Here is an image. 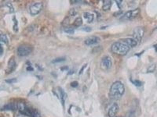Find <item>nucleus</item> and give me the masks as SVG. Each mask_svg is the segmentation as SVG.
Returning a JSON list of instances; mask_svg holds the SVG:
<instances>
[{"label":"nucleus","mask_w":157,"mask_h":117,"mask_svg":"<svg viewBox=\"0 0 157 117\" xmlns=\"http://www.w3.org/2000/svg\"><path fill=\"white\" fill-rule=\"evenodd\" d=\"M86 66H87V64H85V65H83V66L82 67L81 69L80 70V71H79V74H81L83 72V71H84L85 68V67H86Z\"/></svg>","instance_id":"nucleus-26"},{"label":"nucleus","mask_w":157,"mask_h":117,"mask_svg":"<svg viewBox=\"0 0 157 117\" xmlns=\"http://www.w3.org/2000/svg\"><path fill=\"white\" fill-rule=\"evenodd\" d=\"M16 67V63L15 61V57L13 56L10 59L7 64V68L6 72L7 74H10L15 70Z\"/></svg>","instance_id":"nucleus-9"},{"label":"nucleus","mask_w":157,"mask_h":117,"mask_svg":"<svg viewBox=\"0 0 157 117\" xmlns=\"http://www.w3.org/2000/svg\"><path fill=\"white\" fill-rule=\"evenodd\" d=\"M112 6V1H104L102 9L104 11H107L110 9Z\"/></svg>","instance_id":"nucleus-16"},{"label":"nucleus","mask_w":157,"mask_h":117,"mask_svg":"<svg viewBox=\"0 0 157 117\" xmlns=\"http://www.w3.org/2000/svg\"><path fill=\"white\" fill-rule=\"evenodd\" d=\"M33 51V47L28 44L21 45L17 48V54L21 57H26L29 55Z\"/></svg>","instance_id":"nucleus-4"},{"label":"nucleus","mask_w":157,"mask_h":117,"mask_svg":"<svg viewBox=\"0 0 157 117\" xmlns=\"http://www.w3.org/2000/svg\"><path fill=\"white\" fill-rule=\"evenodd\" d=\"M83 17L86 20L88 23H90L93 22L94 19V15L89 12H85L83 14Z\"/></svg>","instance_id":"nucleus-15"},{"label":"nucleus","mask_w":157,"mask_h":117,"mask_svg":"<svg viewBox=\"0 0 157 117\" xmlns=\"http://www.w3.org/2000/svg\"><path fill=\"white\" fill-rule=\"evenodd\" d=\"M111 50L114 54L119 55H126L130 50V47L123 42H116L112 44Z\"/></svg>","instance_id":"nucleus-3"},{"label":"nucleus","mask_w":157,"mask_h":117,"mask_svg":"<svg viewBox=\"0 0 157 117\" xmlns=\"http://www.w3.org/2000/svg\"><path fill=\"white\" fill-rule=\"evenodd\" d=\"M101 41L100 37L96 36L89 37L85 41V43L87 45H95L99 43Z\"/></svg>","instance_id":"nucleus-10"},{"label":"nucleus","mask_w":157,"mask_h":117,"mask_svg":"<svg viewBox=\"0 0 157 117\" xmlns=\"http://www.w3.org/2000/svg\"><path fill=\"white\" fill-rule=\"evenodd\" d=\"M125 91L123 84L118 81L113 83L110 89L109 96L112 100H119L123 96Z\"/></svg>","instance_id":"nucleus-1"},{"label":"nucleus","mask_w":157,"mask_h":117,"mask_svg":"<svg viewBox=\"0 0 157 117\" xmlns=\"http://www.w3.org/2000/svg\"><path fill=\"white\" fill-rule=\"evenodd\" d=\"M0 41L6 44H7L8 42L7 37L6 35L4 34H1V35H0Z\"/></svg>","instance_id":"nucleus-20"},{"label":"nucleus","mask_w":157,"mask_h":117,"mask_svg":"<svg viewBox=\"0 0 157 117\" xmlns=\"http://www.w3.org/2000/svg\"><path fill=\"white\" fill-rule=\"evenodd\" d=\"M3 51V47H2L1 44H0V55H1L2 54Z\"/></svg>","instance_id":"nucleus-30"},{"label":"nucleus","mask_w":157,"mask_h":117,"mask_svg":"<svg viewBox=\"0 0 157 117\" xmlns=\"http://www.w3.org/2000/svg\"><path fill=\"white\" fill-rule=\"evenodd\" d=\"M82 20L81 17H77L75 19L73 23V25L75 27H79L82 25Z\"/></svg>","instance_id":"nucleus-17"},{"label":"nucleus","mask_w":157,"mask_h":117,"mask_svg":"<svg viewBox=\"0 0 157 117\" xmlns=\"http://www.w3.org/2000/svg\"><path fill=\"white\" fill-rule=\"evenodd\" d=\"M116 3H117V4H118V6L119 7H120V6H121V4L122 2V1H116Z\"/></svg>","instance_id":"nucleus-29"},{"label":"nucleus","mask_w":157,"mask_h":117,"mask_svg":"<svg viewBox=\"0 0 157 117\" xmlns=\"http://www.w3.org/2000/svg\"><path fill=\"white\" fill-rule=\"evenodd\" d=\"M82 30L86 32H90L92 31V28L89 27H86L83 28Z\"/></svg>","instance_id":"nucleus-25"},{"label":"nucleus","mask_w":157,"mask_h":117,"mask_svg":"<svg viewBox=\"0 0 157 117\" xmlns=\"http://www.w3.org/2000/svg\"><path fill=\"white\" fill-rule=\"evenodd\" d=\"M155 68H156V65L153 64L148 68V70H147V72H153L155 70Z\"/></svg>","instance_id":"nucleus-22"},{"label":"nucleus","mask_w":157,"mask_h":117,"mask_svg":"<svg viewBox=\"0 0 157 117\" xmlns=\"http://www.w3.org/2000/svg\"><path fill=\"white\" fill-rule=\"evenodd\" d=\"M140 12V9L139 8H137L135 9L130 10L126 12L121 18L124 20H130L136 18Z\"/></svg>","instance_id":"nucleus-7"},{"label":"nucleus","mask_w":157,"mask_h":117,"mask_svg":"<svg viewBox=\"0 0 157 117\" xmlns=\"http://www.w3.org/2000/svg\"><path fill=\"white\" fill-rule=\"evenodd\" d=\"M76 14V12L73 9H72L70 11V15L72 16H75Z\"/></svg>","instance_id":"nucleus-27"},{"label":"nucleus","mask_w":157,"mask_h":117,"mask_svg":"<svg viewBox=\"0 0 157 117\" xmlns=\"http://www.w3.org/2000/svg\"><path fill=\"white\" fill-rule=\"evenodd\" d=\"M43 7V4L41 3H37L32 4L30 8L31 14L32 15H37L41 12Z\"/></svg>","instance_id":"nucleus-8"},{"label":"nucleus","mask_w":157,"mask_h":117,"mask_svg":"<svg viewBox=\"0 0 157 117\" xmlns=\"http://www.w3.org/2000/svg\"><path fill=\"white\" fill-rule=\"evenodd\" d=\"M5 81L8 84H13L17 82V79L16 78H12L10 79H7Z\"/></svg>","instance_id":"nucleus-23"},{"label":"nucleus","mask_w":157,"mask_h":117,"mask_svg":"<svg viewBox=\"0 0 157 117\" xmlns=\"http://www.w3.org/2000/svg\"><path fill=\"white\" fill-rule=\"evenodd\" d=\"M119 107L116 103H115L112 105V106L108 111V115L109 117H114L118 112Z\"/></svg>","instance_id":"nucleus-11"},{"label":"nucleus","mask_w":157,"mask_h":117,"mask_svg":"<svg viewBox=\"0 0 157 117\" xmlns=\"http://www.w3.org/2000/svg\"><path fill=\"white\" fill-rule=\"evenodd\" d=\"M64 31L65 33L70 34H73L74 33V30L72 28L66 27L64 28Z\"/></svg>","instance_id":"nucleus-21"},{"label":"nucleus","mask_w":157,"mask_h":117,"mask_svg":"<svg viewBox=\"0 0 157 117\" xmlns=\"http://www.w3.org/2000/svg\"><path fill=\"white\" fill-rule=\"evenodd\" d=\"M112 66V60L110 56H104L102 58L101 63V66L103 69L108 70L111 68Z\"/></svg>","instance_id":"nucleus-6"},{"label":"nucleus","mask_w":157,"mask_h":117,"mask_svg":"<svg viewBox=\"0 0 157 117\" xmlns=\"http://www.w3.org/2000/svg\"><path fill=\"white\" fill-rule=\"evenodd\" d=\"M61 70L63 71V70H67L68 69V67L65 66L62 67H61Z\"/></svg>","instance_id":"nucleus-31"},{"label":"nucleus","mask_w":157,"mask_h":117,"mask_svg":"<svg viewBox=\"0 0 157 117\" xmlns=\"http://www.w3.org/2000/svg\"><path fill=\"white\" fill-rule=\"evenodd\" d=\"M70 85L72 87H77L79 85V83H78V82L75 81L72 82L70 83Z\"/></svg>","instance_id":"nucleus-24"},{"label":"nucleus","mask_w":157,"mask_h":117,"mask_svg":"<svg viewBox=\"0 0 157 117\" xmlns=\"http://www.w3.org/2000/svg\"><path fill=\"white\" fill-rule=\"evenodd\" d=\"M17 109V104L14 102L9 103L2 107L3 111H15Z\"/></svg>","instance_id":"nucleus-12"},{"label":"nucleus","mask_w":157,"mask_h":117,"mask_svg":"<svg viewBox=\"0 0 157 117\" xmlns=\"http://www.w3.org/2000/svg\"><path fill=\"white\" fill-rule=\"evenodd\" d=\"M123 43L128 46L129 47H134L137 45V41L134 39L132 38H127L122 40Z\"/></svg>","instance_id":"nucleus-13"},{"label":"nucleus","mask_w":157,"mask_h":117,"mask_svg":"<svg viewBox=\"0 0 157 117\" xmlns=\"http://www.w3.org/2000/svg\"><path fill=\"white\" fill-rule=\"evenodd\" d=\"M66 58L64 57H59L55 59L52 61V63L55 64L58 63H61V62H64L66 61Z\"/></svg>","instance_id":"nucleus-18"},{"label":"nucleus","mask_w":157,"mask_h":117,"mask_svg":"<svg viewBox=\"0 0 157 117\" xmlns=\"http://www.w3.org/2000/svg\"><path fill=\"white\" fill-rule=\"evenodd\" d=\"M74 73V72L72 70H71V71H70L69 72V74H72Z\"/></svg>","instance_id":"nucleus-32"},{"label":"nucleus","mask_w":157,"mask_h":117,"mask_svg":"<svg viewBox=\"0 0 157 117\" xmlns=\"http://www.w3.org/2000/svg\"><path fill=\"white\" fill-rule=\"evenodd\" d=\"M59 91L60 93V98H61V103H62V105L64 106L65 104V100L67 98V94L65 93L63 89H62V88L61 87H59Z\"/></svg>","instance_id":"nucleus-14"},{"label":"nucleus","mask_w":157,"mask_h":117,"mask_svg":"<svg viewBox=\"0 0 157 117\" xmlns=\"http://www.w3.org/2000/svg\"><path fill=\"white\" fill-rule=\"evenodd\" d=\"M145 34V30L143 27H137L133 30V36L134 39L138 41H140L142 39Z\"/></svg>","instance_id":"nucleus-5"},{"label":"nucleus","mask_w":157,"mask_h":117,"mask_svg":"<svg viewBox=\"0 0 157 117\" xmlns=\"http://www.w3.org/2000/svg\"><path fill=\"white\" fill-rule=\"evenodd\" d=\"M131 81L132 83L135 86L137 87H140L143 85V83L142 82L140 81L139 80H130Z\"/></svg>","instance_id":"nucleus-19"},{"label":"nucleus","mask_w":157,"mask_h":117,"mask_svg":"<svg viewBox=\"0 0 157 117\" xmlns=\"http://www.w3.org/2000/svg\"><path fill=\"white\" fill-rule=\"evenodd\" d=\"M27 70L28 71H34V69L33 68L32 66H29L27 68Z\"/></svg>","instance_id":"nucleus-28"},{"label":"nucleus","mask_w":157,"mask_h":117,"mask_svg":"<svg viewBox=\"0 0 157 117\" xmlns=\"http://www.w3.org/2000/svg\"><path fill=\"white\" fill-rule=\"evenodd\" d=\"M17 109L21 113L30 117H40L39 112L33 107L28 106L23 103H17Z\"/></svg>","instance_id":"nucleus-2"}]
</instances>
